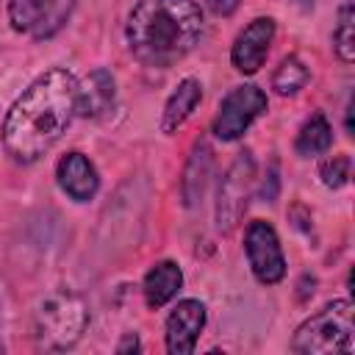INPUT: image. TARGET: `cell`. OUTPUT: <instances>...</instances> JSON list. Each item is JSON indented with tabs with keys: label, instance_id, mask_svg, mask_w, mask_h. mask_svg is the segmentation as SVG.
Listing matches in <instances>:
<instances>
[{
	"label": "cell",
	"instance_id": "cell-1",
	"mask_svg": "<svg viewBox=\"0 0 355 355\" xmlns=\"http://www.w3.org/2000/svg\"><path fill=\"white\" fill-rule=\"evenodd\" d=\"M78 103V78L53 67L42 72L8 108L3 119V150L17 164L39 161L69 128Z\"/></svg>",
	"mask_w": 355,
	"mask_h": 355
},
{
	"label": "cell",
	"instance_id": "cell-2",
	"mask_svg": "<svg viewBox=\"0 0 355 355\" xmlns=\"http://www.w3.org/2000/svg\"><path fill=\"white\" fill-rule=\"evenodd\" d=\"M205 31L202 11L194 0H139L125 22L130 55L153 69L183 61Z\"/></svg>",
	"mask_w": 355,
	"mask_h": 355
},
{
	"label": "cell",
	"instance_id": "cell-3",
	"mask_svg": "<svg viewBox=\"0 0 355 355\" xmlns=\"http://www.w3.org/2000/svg\"><path fill=\"white\" fill-rule=\"evenodd\" d=\"M89 327V305L69 288L50 291L33 311V338L42 349L64 352L80 341Z\"/></svg>",
	"mask_w": 355,
	"mask_h": 355
},
{
	"label": "cell",
	"instance_id": "cell-4",
	"mask_svg": "<svg viewBox=\"0 0 355 355\" xmlns=\"http://www.w3.org/2000/svg\"><path fill=\"white\" fill-rule=\"evenodd\" d=\"M291 349L300 355H327V352H352L355 349V324L352 302L333 300L316 313H311L291 338Z\"/></svg>",
	"mask_w": 355,
	"mask_h": 355
},
{
	"label": "cell",
	"instance_id": "cell-5",
	"mask_svg": "<svg viewBox=\"0 0 355 355\" xmlns=\"http://www.w3.org/2000/svg\"><path fill=\"white\" fill-rule=\"evenodd\" d=\"M266 108H269L266 92L255 83H241L222 97L216 116L211 122V133L222 141H236L250 130V125L261 114H266Z\"/></svg>",
	"mask_w": 355,
	"mask_h": 355
},
{
	"label": "cell",
	"instance_id": "cell-6",
	"mask_svg": "<svg viewBox=\"0 0 355 355\" xmlns=\"http://www.w3.org/2000/svg\"><path fill=\"white\" fill-rule=\"evenodd\" d=\"M252 189H255V161H252V153L244 150L230 164L227 175L219 183V191H216V227L219 230L227 233L236 227V222L241 219V214L250 205Z\"/></svg>",
	"mask_w": 355,
	"mask_h": 355
},
{
	"label": "cell",
	"instance_id": "cell-7",
	"mask_svg": "<svg viewBox=\"0 0 355 355\" xmlns=\"http://www.w3.org/2000/svg\"><path fill=\"white\" fill-rule=\"evenodd\" d=\"M244 252H247V263L255 275L258 283L263 286H275L286 277V255L277 239V230L263 222V219H252L244 230Z\"/></svg>",
	"mask_w": 355,
	"mask_h": 355
},
{
	"label": "cell",
	"instance_id": "cell-8",
	"mask_svg": "<svg viewBox=\"0 0 355 355\" xmlns=\"http://www.w3.org/2000/svg\"><path fill=\"white\" fill-rule=\"evenodd\" d=\"M272 42H275V19H272V17H255V19L247 22L244 31H239V36L233 39L230 64H233L241 75H255V72L263 67Z\"/></svg>",
	"mask_w": 355,
	"mask_h": 355
},
{
	"label": "cell",
	"instance_id": "cell-9",
	"mask_svg": "<svg viewBox=\"0 0 355 355\" xmlns=\"http://www.w3.org/2000/svg\"><path fill=\"white\" fill-rule=\"evenodd\" d=\"M166 352L172 355H189L197 347V338L205 327V305L200 300H180L169 316H166Z\"/></svg>",
	"mask_w": 355,
	"mask_h": 355
},
{
	"label": "cell",
	"instance_id": "cell-10",
	"mask_svg": "<svg viewBox=\"0 0 355 355\" xmlns=\"http://www.w3.org/2000/svg\"><path fill=\"white\" fill-rule=\"evenodd\" d=\"M55 180H58L61 191L69 200H75V202L94 200V194L100 189V175H97L94 164L83 153H78V150H72V153H67V155L58 158V164H55Z\"/></svg>",
	"mask_w": 355,
	"mask_h": 355
},
{
	"label": "cell",
	"instance_id": "cell-11",
	"mask_svg": "<svg viewBox=\"0 0 355 355\" xmlns=\"http://www.w3.org/2000/svg\"><path fill=\"white\" fill-rule=\"evenodd\" d=\"M114 100H116V80L105 67H97L83 80H78L75 114H80L86 119H97L105 111H111Z\"/></svg>",
	"mask_w": 355,
	"mask_h": 355
},
{
	"label": "cell",
	"instance_id": "cell-12",
	"mask_svg": "<svg viewBox=\"0 0 355 355\" xmlns=\"http://www.w3.org/2000/svg\"><path fill=\"white\" fill-rule=\"evenodd\" d=\"M211 164H214L211 144L205 139H197L189 153V161L183 166V178H180V197H183L186 208H194L202 200L208 178H211Z\"/></svg>",
	"mask_w": 355,
	"mask_h": 355
},
{
	"label": "cell",
	"instance_id": "cell-13",
	"mask_svg": "<svg viewBox=\"0 0 355 355\" xmlns=\"http://www.w3.org/2000/svg\"><path fill=\"white\" fill-rule=\"evenodd\" d=\"M183 286V272L175 261H158L147 269L144 280H141V294H144V302L150 311H158L164 308L166 302H172L178 297Z\"/></svg>",
	"mask_w": 355,
	"mask_h": 355
},
{
	"label": "cell",
	"instance_id": "cell-14",
	"mask_svg": "<svg viewBox=\"0 0 355 355\" xmlns=\"http://www.w3.org/2000/svg\"><path fill=\"white\" fill-rule=\"evenodd\" d=\"M202 103V83L197 80V78H183L178 86H175V92L166 97V103H164V111H161V133H175L191 114H194V108Z\"/></svg>",
	"mask_w": 355,
	"mask_h": 355
},
{
	"label": "cell",
	"instance_id": "cell-15",
	"mask_svg": "<svg viewBox=\"0 0 355 355\" xmlns=\"http://www.w3.org/2000/svg\"><path fill=\"white\" fill-rule=\"evenodd\" d=\"M330 144H333V128H330V122H327V116L322 111L311 114L302 122V128H300V133L294 139V150H297L300 158L322 155V153L330 150Z\"/></svg>",
	"mask_w": 355,
	"mask_h": 355
},
{
	"label": "cell",
	"instance_id": "cell-16",
	"mask_svg": "<svg viewBox=\"0 0 355 355\" xmlns=\"http://www.w3.org/2000/svg\"><path fill=\"white\" fill-rule=\"evenodd\" d=\"M311 80V72L305 67V61L300 55H286L280 58L277 69L272 72V89L280 94V97H294L300 89H305V83Z\"/></svg>",
	"mask_w": 355,
	"mask_h": 355
},
{
	"label": "cell",
	"instance_id": "cell-17",
	"mask_svg": "<svg viewBox=\"0 0 355 355\" xmlns=\"http://www.w3.org/2000/svg\"><path fill=\"white\" fill-rule=\"evenodd\" d=\"M75 3H78V0H44L42 14H39V22H36V28L31 31V36H33L36 42L53 39V36L67 25V19L72 17Z\"/></svg>",
	"mask_w": 355,
	"mask_h": 355
},
{
	"label": "cell",
	"instance_id": "cell-18",
	"mask_svg": "<svg viewBox=\"0 0 355 355\" xmlns=\"http://www.w3.org/2000/svg\"><path fill=\"white\" fill-rule=\"evenodd\" d=\"M352 22H355L352 3L344 0L341 8H338L336 25H333V53L338 55L341 64H352L355 61V31H352Z\"/></svg>",
	"mask_w": 355,
	"mask_h": 355
},
{
	"label": "cell",
	"instance_id": "cell-19",
	"mask_svg": "<svg viewBox=\"0 0 355 355\" xmlns=\"http://www.w3.org/2000/svg\"><path fill=\"white\" fill-rule=\"evenodd\" d=\"M44 0H8V22L17 33H31L39 22Z\"/></svg>",
	"mask_w": 355,
	"mask_h": 355
},
{
	"label": "cell",
	"instance_id": "cell-20",
	"mask_svg": "<svg viewBox=\"0 0 355 355\" xmlns=\"http://www.w3.org/2000/svg\"><path fill=\"white\" fill-rule=\"evenodd\" d=\"M319 178H322V183H324L327 189H341V186H347L349 178H352V158L344 155V153L324 158V161L319 164Z\"/></svg>",
	"mask_w": 355,
	"mask_h": 355
},
{
	"label": "cell",
	"instance_id": "cell-21",
	"mask_svg": "<svg viewBox=\"0 0 355 355\" xmlns=\"http://www.w3.org/2000/svg\"><path fill=\"white\" fill-rule=\"evenodd\" d=\"M241 0H205V6L216 14V17H230L236 8H239Z\"/></svg>",
	"mask_w": 355,
	"mask_h": 355
},
{
	"label": "cell",
	"instance_id": "cell-22",
	"mask_svg": "<svg viewBox=\"0 0 355 355\" xmlns=\"http://www.w3.org/2000/svg\"><path fill=\"white\" fill-rule=\"evenodd\" d=\"M139 349H141V341H139L136 333H125L122 341L116 344V352H119V355H125V352H139Z\"/></svg>",
	"mask_w": 355,
	"mask_h": 355
},
{
	"label": "cell",
	"instance_id": "cell-23",
	"mask_svg": "<svg viewBox=\"0 0 355 355\" xmlns=\"http://www.w3.org/2000/svg\"><path fill=\"white\" fill-rule=\"evenodd\" d=\"M0 352H3V344H0Z\"/></svg>",
	"mask_w": 355,
	"mask_h": 355
}]
</instances>
